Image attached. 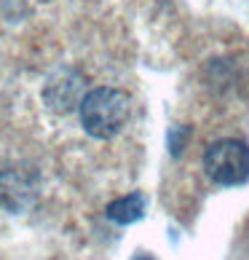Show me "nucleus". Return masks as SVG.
<instances>
[{
    "instance_id": "3",
    "label": "nucleus",
    "mask_w": 249,
    "mask_h": 260,
    "mask_svg": "<svg viewBox=\"0 0 249 260\" xmlns=\"http://www.w3.org/2000/svg\"><path fill=\"white\" fill-rule=\"evenodd\" d=\"M38 196V175L11 167L0 172V204L8 212H24Z\"/></svg>"
},
{
    "instance_id": "6",
    "label": "nucleus",
    "mask_w": 249,
    "mask_h": 260,
    "mask_svg": "<svg viewBox=\"0 0 249 260\" xmlns=\"http://www.w3.org/2000/svg\"><path fill=\"white\" fill-rule=\"evenodd\" d=\"M134 260H153L150 255H145V252H139V255H134Z\"/></svg>"
},
{
    "instance_id": "4",
    "label": "nucleus",
    "mask_w": 249,
    "mask_h": 260,
    "mask_svg": "<svg viewBox=\"0 0 249 260\" xmlns=\"http://www.w3.org/2000/svg\"><path fill=\"white\" fill-rule=\"evenodd\" d=\"M78 91H81V75H75L73 70H59L56 75L49 78L43 97H46V102L51 105V110L70 113L75 105H81Z\"/></svg>"
},
{
    "instance_id": "2",
    "label": "nucleus",
    "mask_w": 249,
    "mask_h": 260,
    "mask_svg": "<svg viewBox=\"0 0 249 260\" xmlns=\"http://www.w3.org/2000/svg\"><path fill=\"white\" fill-rule=\"evenodd\" d=\"M204 169L217 185H244L249 180V145L244 140H217L204 153Z\"/></svg>"
},
{
    "instance_id": "5",
    "label": "nucleus",
    "mask_w": 249,
    "mask_h": 260,
    "mask_svg": "<svg viewBox=\"0 0 249 260\" xmlns=\"http://www.w3.org/2000/svg\"><path fill=\"white\" fill-rule=\"evenodd\" d=\"M145 209H148V196L139 193V190H134L129 196H121L116 201H110L108 209H104V217L113 220V223H118V225H131V223H137V220L145 217Z\"/></svg>"
},
{
    "instance_id": "1",
    "label": "nucleus",
    "mask_w": 249,
    "mask_h": 260,
    "mask_svg": "<svg viewBox=\"0 0 249 260\" xmlns=\"http://www.w3.org/2000/svg\"><path fill=\"white\" fill-rule=\"evenodd\" d=\"M81 123L83 129L97 140H108L113 134H118L123 129V123L129 121L131 113V100L126 91L113 89V86H99L91 89L89 94L81 97L78 105Z\"/></svg>"
}]
</instances>
